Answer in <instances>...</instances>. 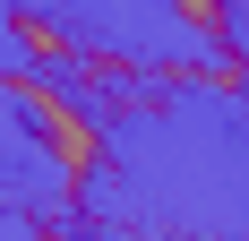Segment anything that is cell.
<instances>
[{
  "mask_svg": "<svg viewBox=\"0 0 249 241\" xmlns=\"http://www.w3.org/2000/svg\"><path fill=\"white\" fill-rule=\"evenodd\" d=\"M18 233H35V224H26L18 207H9V198H0V241H18Z\"/></svg>",
  "mask_w": 249,
  "mask_h": 241,
  "instance_id": "obj_6",
  "label": "cell"
},
{
  "mask_svg": "<svg viewBox=\"0 0 249 241\" xmlns=\"http://www.w3.org/2000/svg\"><path fill=\"white\" fill-rule=\"evenodd\" d=\"M0 9H9V18H26V26H35V9H43V0H0Z\"/></svg>",
  "mask_w": 249,
  "mask_h": 241,
  "instance_id": "obj_7",
  "label": "cell"
},
{
  "mask_svg": "<svg viewBox=\"0 0 249 241\" xmlns=\"http://www.w3.org/2000/svg\"><path fill=\"white\" fill-rule=\"evenodd\" d=\"M69 224L249 241V86H224V69H146V95L95 129Z\"/></svg>",
  "mask_w": 249,
  "mask_h": 241,
  "instance_id": "obj_1",
  "label": "cell"
},
{
  "mask_svg": "<svg viewBox=\"0 0 249 241\" xmlns=\"http://www.w3.org/2000/svg\"><path fill=\"white\" fill-rule=\"evenodd\" d=\"M35 35H26V18H9V9H0V78H35Z\"/></svg>",
  "mask_w": 249,
  "mask_h": 241,
  "instance_id": "obj_5",
  "label": "cell"
},
{
  "mask_svg": "<svg viewBox=\"0 0 249 241\" xmlns=\"http://www.w3.org/2000/svg\"><path fill=\"white\" fill-rule=\"evenodd\" d=\"M77 172H86V164L60 146V120L0 129V198H9L26 224H69V207H77Z\"/></svg>",
  "mask_w": 249,
  "mask_h": 241,
  "instance_id": "obj_3",
  "label": "cell"
},
{
  "mask_svg": "<svg viewBox=\"0 0 249 241\" xmlns=\"http://www.w3.org/2000/svg\"><path fill=\"white\" fill-rule=\"evenodd\" d=\"M35 120H60V103L35 95L26 78H0V129H35Z\"/></svg>",
  "mask_w": 249,
  "mask_h": 241,
  "instance_id": "obj_4",
  "label": "cell"
},
{
  "mask_svg": "<svg viewBox=\"0 0 249 241\" xmlns=\"http://www.w3.org/2000/svg\"><path fill=\"white\" fill-rule=\"evenodd\" d=\"M52 43H77L95 60H121V69H189V78H215L232 60L215 9H189V0H43L35 9Z\"/></svg>",
  "mask_w": 249,
  "mask_h": 241,
  "instance_id": "obj_2",
  "label": "cell"
}]
</instances>
